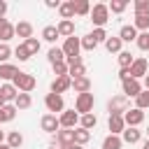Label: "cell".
<instances>
[{"instance_id": "83f0119b", "label": "cell", "mask_w": 149, "mask_h": 149, "mask_svg": "<svg viewBox=\"0 0 149 149\" xmlns=\"http://www.w3.org/2000/svg\"><path fill=\"white\" fill-rule=\"evenodd\" d=\"M74 2V14L77 16H88L91 14V2L88 0H72Z\"/></svg>"}, {"instance_id": "277c9868", "label": "cell", "mask_w": 149, "mask_h": 149, "mask_svg": "<svg viewBox=\"0 0 149 149\" xmlns=\"http://www.w3.org/2000/svg\"><path fill=\"white\" fill-rule=\"evenodd\" d=\"M107 109H109V116H112V114H121V116H123V114L130 109V107H128V98H126L123 93H121V95H114V98L107 102Z\"/></svg>"}, {"instance_id": "681fc988", "label": "cell", "mask_w": 149, "mask_h": 149, "mask_svg": "<svg viewBox=\"0 0 149 149\" xmlns=\"http://www.w3.org/2000/svg\"><path fill=\"white\" fill-rule=\"evenodd\" d=\"M5 14H7V2L0 0V19H5Z\"/></svg>"}, {"instance_id": "db71d44e", "label": "cell", "mask_w": 149, "mask_h": 149, "mask_svg": "<svg viewBox=\"0 0 149 149\" xmlns=\"http://www.w3.org/2000/svg\"><path fill=\"white\" fill-rule=\"evenodd\" d=\"M5 23H7V19H0V28H2V26H5Z\"/></svg>"}, {"instance_id": "680465c9", "label": "cell", "mask_w": 149, "mask_h": 149, "mask_svg": "<svg viewBox=\"0 0 149 149\" xmlns=\"http://www.w3.org/2000/svg\"><path fill=\"white\" fill-rule=\"evenodd\" d=\"M147 137H149V128H147Z\"/></svg>"}, {"instance_id": "8d00e7d4", "label": "cell", "mask_w": 149, "mask_h": 149, "mask_svg": "<svg viewBox=\"0 0 149 149\" xmlns=\"http://www.w3.org/2000/svg\"><path fill=\"white\" fill-rule=\"evenodd\" d=\"M135 107H137V109H147V107H149V91H147V88H142V93L135 98Z\"/></svg>"}, {"instance_id": "bcb514c9", "label": "cell", "mask_w": 149, "mask_h": 149, "mask_svg": "<svg viewBox=\"0 0 149 149\" xmlns=\"http://www.w3.org/2000/svg\"><path fill=\"white\" fill-rule=\"evenodd\" d=\"M51 68H54V74H56V77H65L68 70H70L68 63H56V65H51Z\"/></svg>"}, {"instance_id": "9a60e30c", "label": "cell", "mask_w": 149, "mask_h": 149, "mask_svg": "<svg viewBox=\"0 0 149 149\" xmlns=\"http://www.w3.org/2000/svg\"><path fill=\"white\" fill-rule=\"evenodd\" d=\"M16 105L14 102H7V105H2L0 107V123H7V121H14V116H16Z\"/></svg>"}, {"instance_id": "7dc6e473", "label": "cell", "mask_w": 149, "mask_h": 149, "mask_svg": "<svg viewBox=\"0 0 149 149\" xmlns=\"http://www.w3.org/2000/svg\"><path fill=\"white\" fill-rule=\"evenodd\" d=\"M119 79H121V81L133 79V77H130V68H121V70H119Z\"/></svg>"}, {"instance_id": "816d5d0a", "label": "cell", "mask_w": 149, "mask_h": 149, "mask_svg": "<svg viewBox=\"0 0 149 149\" xmlns=\"http://www.w3.org/2000/svg\"><path fill=\"white\" fill-rule=\"evenodd\" d=\"M142 149H149V137H147V140L142 142Z\"/></svg>"}, {"instance_id": "f1b7e54d", "label": "cell", "mask_w": 149, "mask_h": 149, "mask_svg": "<svg viewBox=\"0 0 149 149\" xmlns=\"http://www.w3.org/2000/svg\"><path fill=\"white\" fill-rule=\"evenodd\" d=\"M14 35H16V28H14V23H9V21H7V23L0 28V40H2V44H7Z\"/></svg>"}, {"instance_id": "d4e9b609", "label": "cell", "mask_w": 149, "mask_h": 149, "mask_svg": "<svg viewBox=\"0 0 149 149\" xmlns=\"http://www.w3.org/2000/svg\"><path fill=\"white\" fill-rule=\"evenodd\" d=\"M58 14H61V19H65V21H72V16H74V2L70 0V2H61V7H58Z\"/></svg>"}, {"instance_id": "f35d334b", "label": "cell", "mask_w": 149, "mask_h": 149, "mask_svg": "<svg viewBox=\"0 0 149 149\" xmlns=\"http://www.w3.org/2000/svg\"><path fill=\"white\" fill-rule=\"evenodd\" d=\"M107 7H109V12H114V14H121V12L128 7V2H126V0H112Z\"/></svg>"}, {"instance_id": "9c48e42d", "label": "cell", "mask_w": 149, "mask_h": 149, "mask_svg": "<svg viewBox=\"0 0 149 149\" xmlns=\"http://www.w3.org/2000/svg\"><path fill=\"white\" fill-rule=\"evenodd\" d=\"M121 91L126 98H137L142 93V84L140 79H128V81H121Z\"/></svg>"}, {"instance_id": "b9f144b4", "label": "cell", "mask_w": 149, "mask_h": 149, "mask_svg": "<svg viewBox=\"0 0 149 149\" xmlns=\"http://www.w3.org/2000/svg\"><path fill=\"white\" fill-rule=\"evenodd\" d=\"M135 44H137V49L147 51V49H149V33H140L137 40H135Z\"/></svg>"}, {"instance_id": "ffe728a7", "label": "cell", "mask_w": 149, "mask_h": 149, "mask_svg": "<svg viewBox=\"0 0 149 149\" xmlns=\"http://www.w3.org/2000/svg\"><path fill=\"white\" fill-rule=\"evenodd\" d=\"M140 137H142V130H137V128H128L126 126V130L121 133V140L126 144H135V142H140Z\"/></svg>"}, {"instance_id": "ee69618b", "label": "cell", "mask_w": 149, "mask_h": 149, "mask_svg": "<svg viewBox=\"0 0 149 149\" xmlns=\"http://www.w3.org/2000/svg\"><path fill=\"white\" fill-rule=\"evenodd\" d=\"M12 54H14V51L9 49V44H2V42H0V65H2V63H7Z\"/></svg>"}, {"instance_id": "f907efd6", "label": "cell", "mask_w": 149, "mask_h": 149, "mask_svg": "<svg viewBox=\"0 0 149 149\" xmlns=\"http://www.w3.org/2000/svg\"><path fill=\"white\" fill-rule=\"evenodd\" d=\"M49 149H63V144H61V142H54V144H51Z\"/></svg>"}, {"instance_id": "7402d4cb", "label": "cell", "mask_w": 149, "mask_h": 149, "mask_svg": "<svg viewBox=\"0 0 149 149\" xmlns=\"http://www.w3.org/2000/svg\"><path fill=\"white\" fill-rule=\"evenodd\" d=\"M119 37H121V42H135V40H137V30H135V26H121Z\"/></svg>"}, {"instance_id": "11a10c76", "label": "cell", "mask_w": 149, "mask_h": 149, "mask_svg": "<svg viewBox=\"0 0 149 149\" xmlns=\"http://www.w3.org/2000/svg\"><path fill=\"white\" fill-rule=\"evenodd\" d=\"M0 149H12V147L9 144H0Z\"/></svg>"}, {"instance_id": "44dd1931", "label": "cell", "mask_w": 149, "mask_h": 149, "mask_svg": "<svg viewBox=\"0 0 149 149\" xmlns=\"http://www.w3.org/2000/svg\"><path fill=\"white\" fill-rule=\"evenodd\" d=\"M121 47H123V42H121V37H119V35H116V37H112V35H109V37L105 40V49H107L109 54H121V51H123Z\"/></svg>"}, {"instance_id": "74e56055", "label": "cell", "mask_w": 149, "mask_h": 149, "mask_svg": "<svg viewBox=\"0 0 149 149\" xmlns=\"http://www.w3.org/2000/svg\"><path fill=\"white\" fill-rule=\"evenodd\" d=\"M95 47H98V42L93 40V35H91V33L81 37V49H86V51H95Z\"/></svg>"}, {"instance_id": "30bf717a", "label": "cell", "mask_w": 149, "mask_h": 149, "mask_svg": "<svg viewBox=\"0 0 149 149\" xmlns=\"http://www.w3.org/2000/svg\"><path fill=\"white\" fill-rule=\"evenodd\" d=\"M58 121H61V128H77V123H79V114L74 112V109H65V112H61V116H58Z\"/></svg>"}, {"instance_id": "5b68a950", "label": "cell", "mask_w": 149, "mask_h": 149, "mask_svg": "<svg viewBox=\"0 0 149 149\" xmlns=\"http://www.w3.org/2000/svg\"><path fill=\"white\" fill-rule=\"evenodd\" d=\"M63 54H65V58H77L79 56V51H81V37H68L65 42H63Z\"/></svg>"}, {"instance_id": "836d02e7", "label": "cell", "mask_w": 149, "mask_h": 149, "mask_svg": "<svg viewBox=\"0 0 149 149\" xmlns=\"http://www.w3.org/2000/svg\"><path fill=\"white\" fill-rule=\"evenodd\" d=\"M14 105H16V109H28V107L33 105L30 93H19V95H16V100H14Z\"/></svg>"}, {"instance_id": "f6af8a7d", "label": "cell", "mask_w": 149, "mask_h": 149, "mask_svg": "<svg viewBox=\"0 0 149 149\" xmlns=\"http://www.w3.org/2000/svg\"><path fill=\"white\" fill-rule=\"evenodd\" d=\"M91 35H93V40H95L98 44H100V42H105V40L109 37V35L105 33V28H93V30H91Z\"/></svg>"}, {"instance_id": "60d3db41", "label": "cell", "mask_w": 149, "mask_h": 149, "mask_svg": "<svg viewBox=\"0 0 149 149\" xmlns=\"http://www.w3.org/2000/svg\"><path fill=\"white\" fill-rule=\"evenodd\" d=\"M133 9H135V14H149V0H135Z\"/></svg>"}, {"instance_id": "d6a6232c", "label": "cell", "mask_w": 149, "mask_h": 149, "mask_svg": "<svg viewBox=\"0 0 149 149\" xmlns=\"http://www.w3.org/2000/svg\"><path fill=\"white\" fill-rule=\"evenodd\" d=\"M68 77H70V79H79V77H86V65H84V63L70 65V70H68Z\"/></svg>"}, {"instance_id": "7a4b0ae2", "label": "cell", "mask_w": 149, "mask_h": 149, "mask_svg": "<svg viewBox=\"0 0 149 149\" xmlns=\"http://www.w3.org/2000/svg\"><path fill=\"white\" fill-rule=\"evenodd\" d=\"M93 105H95V98L93 93H79L77 100H74V112L81 116V114H91L93 112Z\"/></svg>"}, {"instance_id": "9f6ffc18", "label": "cell", "mask_w": 149, "mask_h": 149, "mask_svg": "<svg viewBox=\"0 0 149 149\" xmlns=\"http://www.w3.org/2000/svg\"><path fill=\"white\" fill-rule=\"evenodd\" d=\"M2 140H5V133H2V130H0V144H2Z\"/></svg>"}, {"instance_id": "8992f818", "label": "cell", "mask_w": 149, "mask_h": 149, "mask_svg": "<svg viewBox=\"0 0 149 149\" xmlns=\"http://www.w3.org/2000/svg\"><path fill=\"white\" fill-rule=\"evenodd\" d=\"M44 105H47L49 114H56V112H65V102H63V95H58V93H47V95H44Z\"/></svg>"}, {"instance_id": "4fadbf2b", "label": "cell", "mask_w": 149, "mask_h": 149, "mask_svg": "<svg viewBox=\"0 0 149 149\" xmlns=\"http://www.w3.org/2000/svg\"><path fill=\"white\" fill-rule=\"evenodd\" d=\"M68 88H72V79L65 74V77H56L54 81H51V93H58V95H63Z\"/></svg>"}, {"instance_id": "f546056e", "label": "cell", "mask_w": 149, "mask_h": 149, "mask_svg": "<svg viewBox=\"0 0 149 149\" xmlns=\"http://www.w3.org/2000/svg\"><path fill=\"white\" fill-rule=\"evenodd\" d=\"M135 30H142V33H149V14H135V21H133Z\"/></svg>"}, {"instance_id": "d590c367", "label": "cell", "mask_w": 149, "mask_h": 149, "mask_svg": "<svg viewBox=\"0 0 149 149\" xmlns=\"http://www.w3.org/2000/svg\"><path fill=\"white\" fill-rule=\"evenodd\" d=\"M91 140V130H84V128H74V144H86Z\"/></svg>"}, {"instance_id": "7c38bea8", "label": "cell", "mask_w": 149, "mask_h": 149, "mask_svg": "<svg viewBox=\"0 0 149 149\" xmlns=\"http://www.w3.org/2000/svg\"><path fill=\"white\" fill-rule=\"evenodd\" d=\"M16 95H19V88L12 84V81H5L2 86H0V98H2V102L7 105V102H14L16 100Z\"/></svg>"}, {"instance_id": "cb8c5ba5", "label": "cell", "mask_w": 149, "mask_h": 149, "mask_svg": "<svg viewBox=\"0 0 149 149\" xmlns=\"http://www.w3.org/2000/svg\"><path fill=\"white\" fill-rule=\"evenodd\" d=\"M56 142H61V144H72V142H74V130H72V128H61V130L56 133Z\"/></svg>"}, {"instance_id": "6f0895ef", "label": "cell", "mask_w": 149, "mask_h": 149, "mask_svg": "<svg viewBox=\"0 0 149 149\" xmlns=\"http://www.w3.org/2000/svg\"><path fill=\"white\" fill-rule=\"evenodd\" d=\"M2 105H5V102H2V98H0V107H2Z\"/></svg>"}, {"instance_id": "ac0fdd59", "label": "cell", "mask_w": 149, "mask_h": 149, "mask_svg": "<svg viewBox=\"0 0 149 149\" xmlns=\"http://www.w3.org/2000/svg\"><path fill=\"white\" fill-rule=\"evenodd\" d=\"M14 28H16V35H19V37H23V42L33 37V23H30V21H19Z\"/></svg>"}, {"instance_id": "c3c4849f", "label": "cell", "mask_w": 149, "mask_h": 149, "mask_svg": "<svg viewBox=\"0 0 149 149\" xmlns=\"http://www.w3.org/2000/svg\"><path fill=\"white\" fill-rule=\"evenodd\" d=\"M44 5H47L49 9H58V7H61V0H47Z\"/></svg>"}, {"instance_id": "4dcf8cb0", "label": "cell", "mask_w": 149, "mask_h": 149, "mask_svg": "<svg viewBox=\"0 0 149 149\" xmlns=\"http://www.w3.org/2000/svg\"><path fill=\"white\" fill-rule=\"evenodd\" d=\"M5 144H9L12 149H19L21 144H23V135L19 133V130H12V133H7V142Z\"/></svg>"}, {"instance_id": "e575fe53", "label": "cell", "mask_w": 149, "mask_h": 149, "mask_svg": "<svg viewBox=\"0 0 149 149\" xmlns=\"http://www.w3.org/2000/svg\"><path fill=\"white\" fill-rule=\"evenodd\" d=\"M116 61H119V68H130L133 61H135V56L130 51H121V54H116Z\"/></svg>"}, {"instance_id": "6da1fadb", "label": "cell", "mask_w": 149, "mask_h": 149, "mask_svg": "<svg viewBox=\"0 0 149 149\" xmlns=\"http://www.w3.org/2000/svg\"><path fill=\"white\" fill-rule=\"evenodd\" d=\"M88 16H91V21H93L95 28H105V23L109 21V7L105 2H98V5L91 7V14Z\"/></svg>"}, {"instance_id": "ab89813d", "label": "cell", "mask_w": 149, "mask_h": 149, "mask_svg": "<svg viewBox=\"0 0 149 149\" xmlns=\"http://www.w3.org/2000/svg\"><path fill=\"white\" fill-rule=\"evenodd\" d=\"M23 44H26V49H28V54H30V56H35V54L40 51V40H37V37H30V40H26Z\"/></svg>"}, {"instance_id": "1f68e13d", "label": "cell", "mask_w": 149, "mask_h": 149, "mask_svg": "<svg viewBox=\"0 0 149 149\" xmlns=\"http://www.w3.org/2000/svg\"><path fill=\"white\" fill-rule=\"evenodd\" d=\"M42 37H44L47 42H51V44H54L61 35H58V28H56V26H44V28H42Z\"/></svg>"}, {"instance_id": "52a82bcc", "label": "cell", "mask_w": 149, "mask_h": 149, "mask_svg": "<svg viewBox=\"0 0 149 149\" xmlns=\"http://www.w3.org/2000/svg\"><path fill=\"white\" fill-rule=\"evenodd\" d=\"M40 126H42V130L44 133H58L61 130V121H58V116L56 114H44L42 119H40Z\"/></svg>"}, {"instance_id": "5bb4252c", "label": "cell", "mask_w": 149, "mask_h": 149, "mask_svg": "<svg viewBox=\"0 0 149 149\" xmlns=\"http://www.w3.org/2000/svg\"><path fill=\"white\" fill-rule=\"evenodd\" d=\"M107 126H109V135H121L126 130V121H123L121 114H112L109 121H107Z\"/></svg>"}, {"instance_id": "d6986e66", "label": "cell", "mask_w": 149, "mask_h": 149, "mask_svg": "<svg viewBox=\"0 0 149 149\" xmlns=\"http://www.w3.org/2000/svg\"><path fill=\"white\" fill-rule=\"evenodd\" d=\"M72 88L74 93H91V79L88 77H79V79H72Z\"/></svg>"}, {"instance_id": "e0dca14e", "label": "cell", "mask_w": 149, "mask_h": 149, "mask_svg": "<svg viewBox=\"0 0 149 149\" xmlns=\"http://www.w3.org/2000/svg\"><path fill=\"white\" fill-rule=\"evenodd\" d=\"M56 28H58V35H61V37H65V40L74 35V21H65V19H61Z\"/></svg>"}, {"instance_id": "f5cc1de1", "label": "cell", "mask_w": 149, "mask_h": 149, "mask_svg": "<svg viewBox=\"0 0 149 149\" xmlns=\"http://www.w3.org/2000/svg\"><path fill=\"white\" fill-rule=\"evenodd\" d=\"M144 88H147V91H149V74H147V77H144Z\"/></svg>"}, {"instance_id": "2e32d148", "label": "cell", "mask_w": 149, "mask_h": 149, "mask_svg": "<svg viewBox=\"0 0 149 149\" xmlns=\"http://www.w3.org/2000/svg\"><path fill=\"white\" fill-rule=\"evenodd\" d=\"M21 70L16 68V65H12V63H2L0 65V79H5V81H14V77L19 74Z\"/></svg>"}, {"instance_id": "4316f807", "label": "cell", "mask_w": 149, "mask_h": 149, "mask_svg": "<svg viewBox=\"0 0 149 149\" xmlns=\"http://www.w3.org/2000/svg\"><path fill=\"white\" fill-rule=\"evenodd\" d=\"M121 147H123L121 135H107L102 140V149H121Z\"/></svg>"}, {"instance_id": "7bdbcfd3", "label": "cell", "mask_w": 149, "mask_h": 149, "mask_svg": "<svg viewBox=\"0 0 149 149\" xmlns=\"http://www.w3.org/2000/svg\"><path fill=\"white\" fill-rule=\"evenodd\" d=\"M14 56H16V58H19V61H21V63H23V61H28V58H30V54H28V49H26V44H19V47H16V49H14Z\"/></svg>"}, {"instance_id": "603a6c76", "label": "cell", "mask_w": 149, "mask_h": 149, "mask_svg": "<svg viewBox=\"0 0 149 149\" xmlns=\"http://www.w3.org/2000/svg\"><path fill=\"white\" fill-rule=\"evenodd\" d=\"M98 126V116L91 112V114H81L79 116V128H84V130H91V128H95Z\"/></svg>"}, {"instance_id": "3957f363", "label": "cell", "mask_w": 149, "mask_h": 149, "mask_svg": "<svg viewBox=\"0 0 149 149\" xmlns=\"http://www.w3.org/2000/svg\"><path fill=\"white\" fill-rule=\"evenodd\" d=\"M16 88H19V93H30L33 88H35V77L30 74V72H19L16 77H14V81H12Z\"/></svg>"}, {"instance_id": "8fae6325", "label": "cell", "mask_w": 149, "mask_h": 149, "mask_svg": "<svg viewBox=\"0 0 149 149\" xmlns=\"http://www.w3.org/2000/svg\"><path fill=\"white\" fill-rule=\"evenodd\" d=\"M123 121H126L128 128H137V126L144 121V112L137 109V107H133V109H128V112L123 114Z\"/></svg>"}, {"instance_id": "484cf974", "label": "cell", "mask_w": 149, "mask_h": 149, "mask_svg": "<svg viewBox=\"0 0 149 149\" xmlns=\"http://www.w3.org/2000/svg\"><path fill=\"white\" fill-rule=\"evenodd\" d=\"M47 58H49V63H51V65H56V63H65V54H63V49H61V47H51V49H49V54H47Z\"/></svg>"}, {"instance_id": "ba28073f", "label": "cell", "mask_w": 149, "mask_h": 149, "mask_svg": "<svg viewBox=\"0 0 149 149\" xmlns=\"http://www.w3.org/2000/svg\"><path fill=\"white\" fill-rule=\"evenodd\" d=\"M149 74V63L147 58H135L133 65H130V77L133 79H140V77H147Z\"/></svg>"}]
</instances>
